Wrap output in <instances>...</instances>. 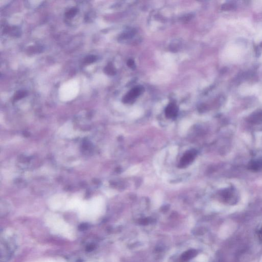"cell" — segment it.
<instances>
[{"mask_svg": "<svg viewBox=\"0 0 262 262\" xmlns=\"http://www.w3.org/2000/svg\"><path fill=\"white\" fill-rule=\"evenodd\" d=\"M127 65H128V66L129 67L131 68V69H134L136 68L135 63L134 60H133L132 59H129V60H128Z\"/></svg>", "mask_w": 262, "mask_h": 262, "instance_id": "cell-12", "label": "cell"}, {"mask_svg": "<svg viewBox=\"0 0 262 262\" xmlns=\"http://www.w3.org/2000/svg\"><path fill=\"white\" fill-rule=\"evenodd\" d=\"M196 154L195 151H190L185 153L181 159L180 164L181 167L184 168L189 165L194 159Z\"/></svg>", "mask_w": 262, "mask_h": 262, "instance_id": "cell-2", "label": "cell"}, {"mask_svg": "<svg viewBox=\"0 0 262 262\" xmlns=\"http://www.w3.org/2000/svg\"><path fill=\"white\" fill-rule=\"evenodd\" d=\"M105 73L109 75H114L116 73V70L112 63H109L104 68Z\"/></svg>", "mask_w": 262, "mask_h": 262, "instance_id": "cell-5", "label": "cell"}, {"mask_svg": "<svg viewBox=\"0 0 262 262\" xmlns=\"http://www.w3.org/2000/svg\"><path fill=\"white\" fill-rule=\"evenodd\" d=\"M27 95V92L25 90H19L16 93L14 96L15 100H19L26 97Z\"/></svg>", "mask_w": 262, "mask_h": 262, "instance_id": "cell-8", "label": "cell"}, {"mask_svg": "<svg viewBox=\"0 0 262 262\" xmlns=\"http://www.w3.org/2000/svg\"><path fill=\"white\" fill-rule=\"evenodd\" d=\"M196 254L197 252L196 250H190L186 253V254H184L182 259L184 260H187L189 259H191V257H194Z\"/></svg>", "mask_w": 262, "mask_h": 262, "instance_id": "cell-9", "label": "cell"}, {"mask_svg": "<svg viewBox=\"0 0 262 262\" xmlns=\"http://www.w3.org/2000/svg\"><path fill=\"white\" fill-rule=\"evenodd\" d=\"M222 196L225 200L227 201H230L231 200V198H233V190L227 189L224 191L222 194Z\"/></svg>", "mask_w": 262, "mask_h": 262, "instance_id": "cell-6", "label": "cell"}, {"mask_svg": "<svg viewBox=\"0 0 262 262\" xmlns=\"http://www.w3.org/2000/svg\"><path fill=\"white\" fill-rule=\"evenodd\" d=\"M97 57L95 56L91 55V56H87L85 57L83 61L85 63L90 64L93 63L94 62H95L97 60Z\"/></svg>", "mask_w": 262, "mask_h": 262, "instance_id": "cell-10", "label": "cell"}, {"mask_svg": "<svg viewBox=\"0 0 262 262\" xmlns=\"http://www.w3.org/2000/svg\"><path fill=\"white\" fill-rule=\"evenodd\" d=\"M250 122L253 123H259L262 121V111L253 113L249 117Z\"/></svg>", "mask_w": 262, "mask_h": 262, "instance_id": "cell-4", "label": "cell"}, {"mask_svg": "<svg viewBox=\"0 0 262 262\" xmlns=\"http://www.w3.org/2000/svg\"><path fill=\"white\" fill-rule=\"evenodd\" d=\"M234 4L231 3L224 4L222 6V10H233L234 8Z\"/></svg>", "mask_w": 262, "mask_h": 262, "instance_id": "cell-11", "label": "cell"}, {"mask_svg": "<svg viewBox=\"0 0 262 262\" xmlns=\"http://www.w3.org/2000/svg\"><path fill=\"white\" fill-rule=\"evenodd\" d=\"M261 46H262V44H261Z\"/></svg>", "mask_w": 262, "mask_h": 262, "instance_id": "cell-14", "label": "cell"}, {"mask_svg": "<svg viewBox=\"0 0 262 262\" xmlns=\"http://www.w3.org/2000/svg\"><path fill=\"white\" fill-rule=\"evenodd\" d=\"M178 108L175 103H171L165 109V115L168 118H172L177 115Z\"/></svg>", "mask_w": 262, "mask_h": 262, "instance_id": "cell-3", "label": "cell"}, {"mask_svg": "<svg viewBox=\"0 0 262 262\" xmlns=\"http://www.w3.org/2000/svg\"><path fill=\"white\" fill-rule=\"evenodd\" d=\"M260 236H262V227L261 229H260Z\"/></svg>", "mask_w": 262, "mask_h": 262, "instance_id": "cell-13", "label": "cell"}, {"mask_svg": "<svg viewBox=\"0 0 262 262\" xmlns=\"http://www.w3.org/2000/svg\"><path fill=\"white\" fill-rule=\"evenodd\" d=\"M144 91L142 86H137L132 89L123 98V102L129 103L133 102L137 97L141 95Z\"/></svg>", "mask_w": 262, "mask_h": 262, "instance_id": "cell-1", "label": "cell"}, {"mask_svg": "<svg viewBox=\"0 0 262 262\" xmlns=\"http://www.w3.org/2000/svg\"><path fill=\"white\" fill-rule=\"evenodd\" d=\"M77 12H78L77 8L73 7L68 10V11L65 13V16L68 19H71L74 17V16L77 14Z\"/></svg>", "mask_w": 262, "mask_h": 262, "instance_id": "cell-7", "label": "cell"}]
</instances>
